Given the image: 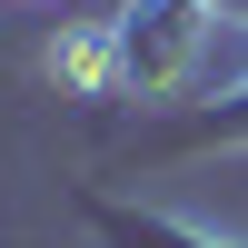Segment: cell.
<instances>
[{"label": "cell", "mask_w": 248, "mask_h": 248, "mask_svg": "<svg viewBox=\"0 0 248 248\" xmlns=\"http://www.w3.org/2000/svg\"><path fill=\"white\" fill-rule=\"evenodd\" d=\"M50 70L70 79V90H99V79H109V30H70V40H50Z\"/></svg>", "instance_id": "6da1fadb"}]
</instances>
